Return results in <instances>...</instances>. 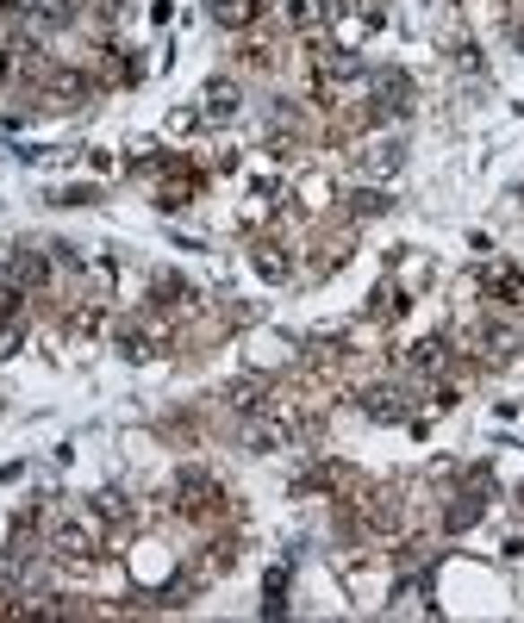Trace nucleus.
I'll return each mask as SVG.
<instances>
[{"label":"nucleus","instance_id":"f03ea898","mask_svg":"<svg viewBox=\"0 0 524 623\" xmlns=\"http://www.w3.org/2000/svg\"><path fill=\"white\" fill-rule=\"evenodd\" d=\"M213 19L219 25H250L257 19V0H213Z\"/></svg>","mask_w":524,"mask_h":623},{"label":"nucleus","instance_id":"20e7f679","mask_svg":"<svg viewBox=\"0 0 524 623\" xmlns=\"http://www.w3.org/2000/svg\"><path fill=\"white\" fill-rule=\"evenodd\" d=\"M487 287H493L500 299H512V293H519V268H493V274H487Z\"/></svg>","mask_w":524,"mask_h":623},{"label":"nucleus","instance_id":"f257e3e1","mask_svg":"<svg viewBox=\"0 0 524 623\" xmlns=\"http://www.w3.org/2000/svg\"><path fill=\"white\" fill-rule=\"evenodd\" d=\"M200 113H206L213 125H219V119H231V113H238V88H231V82H213V88H206V107H200Z\"/></svg>","mask_w":524,"mask_h":623},{"label":"nucleus","instance_id":"7ed1b4c3","mask_svg":"<svg viewBox=\"0 0 524 623\" xmlns=\"http://www.w3.org/2000/svg\"><path fill=\"white\" fill-rule=\"evenodd\" d=\"M362 169H369V175H388V169H399V143H375V150L362 156Z\"/></svg>","mask_w":524,"mask_h":623},{"label":"nucleus","instance_id":"39448f33","mask_svg":"<svg viewBox=\"0 0 524 623\" xmlns=\"http://www.w3.org/2000/svg\"><path fill=\"white\" fill-rule=\"evenodd\" d=\"M369 411L375 418H399V393H369Z\"/></svg>","mask_w":524,"mask_h":623},{"label":"nucleus","instance_id":"423d86ee","mask_svg":"<svg viewBox=\"0 0 524 623\" xmlns=\"http://www.w3.org/2000/svg\"><path fill=\"white\" fill-rule=\"evenodd\" d=\"M356 212H388V194H375V187H362V194H356Z\"/></svg>","mask_w":524,"mask_h":623}]
</instances>
